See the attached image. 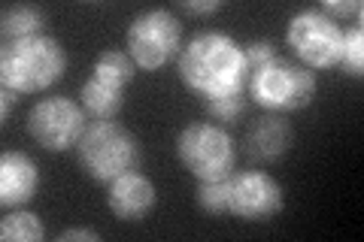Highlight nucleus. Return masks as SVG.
<instances>
[{"mask_svg": "<svg viewBox=\"0 0 364 242\" xmlns=\"http://www.w3.org/2000/svg\"><path fill=\"white\" fill-rule=\"evenodd\" d=\"M222 9V0H186L182 4V13L188 16H213Z\"/></svg>", "mask_w": 364, "mask_h": 242, "instance_id": "22", "label": "nucleus"}, {"mask_svg": "<svg viewBox=\"0 0 364 242\" xmlns=\"http://www.w3.org/2000/svg\"><path fill=\"white\" fill-rule=\"evenodd\" d=\"M316 73L301 67L298 61H289V57H270L267 64H261L258 70L249 73V85L246 94L249 100H255L264 112H301L316 100Z\"/></svg>", "mask_w": 364, "mask_h": 242, "instance_id": "4", "label": "nucleus"}, {"mask_svg": "<svg viewBox=\"0 0 364 242\" xmlns=\"http://www.w3.org/2000/svg\"><path fill=\"white\" fill-rule=\"evenodd\" d=\"M0 239L6 242H40L46 239V224L37 212L13 209L0 218Z\"/></svg>", "mask_w": 364, "mask_h": 242, "instance_id": "16", "label": "nucleus"}, {"mask_svg": "<svg viewBox=\"0 0 364 242\" xmlns=\"http://www.w3.org/2000/svg\"><path fill=\"white\" fill-rule=\"evenodd\" d=\"M277 45H273L270 40H252V43H246L243 45V57H246V67H249V73L258 70L261 64H267L270 57H277Z\"/></svg>", "mask_w": 364, "mask_h": 242, "instance_id": "20", "label": "nucleus"}, {"mask_svg": "<svg viewBox=\"0 0 364 242\" xmlns=\"http://www.w3.org/2000/svg\"><path fill=\"white\" fill-rule=\"evenodd\" d=\"M179 79L203 100L240 94L249 85L243 45L225 31H200L179 52Z\"/></svg>", "mask_w": 364, "mask_h": 242, "instance_id": "1", "label": "nucleus"}, {"mask_svg": "<svg viewBox=\"0 0 364 242\" xmlns=\"http://www.w3.org/2000/svg\"><path fill=\"white\" fill-rule=\"evenodd\" d=\"M88 128V112L82 103L64 94H49L28 109L25 131L46 152H70Z\"/></svg>", "mask_w": 364, "mask_h": 242, "instance_id": "8", "label": "nucleus"}, {"mask_svg": "<svg viewBox=\"0 0 364 242\" xmlns=\"http://www.w3.org/2000/svg\"><path fill=\"white\" fill-rule=\"evenodd\" d=\"M337 67L343 76H352V79L361 76V70H364V28H361V21L355 28L343 31V52H340Z\"/></svg>", "mask_w": 364, "mask_h": 242, "instance_id": "17", "label": "nucleus"}, {"mask_svg": "<svg viewBox=\"0 0 364 242\" xmlns=\"http://www.w3.org/2000/svg\"><path fill=\"white\" fill-rule=\"evenodd\" d=\"M158 191L149 176H143L140 170H131L124 176L112 179L107 185V209L119 218V221H143L146 215L155 209Z\"/></svg>", "mask_w": 364, "mask_h": 242, "instance_id": "10", "label": "nucleus"}, {"mask_svg": "<svg viewBox=\"0 0 364 242\" xmlns=\"http://www.w3.org/2000/svg\"><path fill=\"white\" fill-rule=\"evenodd\" d=\"M291 145V128L289 121L277 112H267L255 119L246 131V155L258 164H273L289 152Z\"/></svg>", "mask_w": 364, "mask_h": 242, "instance_id": "12", "label": "nucleus"}, {"mask_svg": "<svg viewBox=\"0 0 364 242\" xmlns=\"http://www.w3.org/2000/svg\"><path fill=\"white\" fill-rule=\"evenodd\" d=\"M198 209L222 218L228 215V179H215V182H198Z\"/></svg>", "mask_w": 364, "mask_h": 242, "instance_id": "19", "label": "nucleus"}, {"mask_svg": "<svg viewBox=\"0 0 364 242\" xmlns=\"http://www.w3.org/2000/svg\"><path fill=\"white\" fill-rule=\"evenodd\" d=\"M40 188V167L25 152H4L0 155V206L18 209L37 197Z\"/></svg>", "mask_w": 364, "mask_h": 242, "instance_id": "11", "label": "nucleus"}, {"mask_svg": "<svg viewBox=\"0 0 364 242\" xmlns=\"http://www.w3.org/2000/svg\"><path fill=\"white\" fill-rule=\"evenodd\" d=\"M73 152H76L79 170L88 179L109 185L112 179L140 167L143 145L124 124L112 119V121H88V128L79 136Z\"/></svg>", "mask_w": 364, "mask_h": 242, "instance_id": "3", "label": "nucleus"}, {"mask_svg": "<svg viewBox=\"0 0 364 242\" xmlns=\"http://www.w3.org/2000/svg\"><path fill=\"white\" fill-rule=\"evenodd\" d=\"M343 25L325 16L318 6L298 9L286 25V43L306 70H331L343 52Z\"/></svg>", "mask_w": 364, "mask_h": 242, "instance_id": "7", "label": "nucleus"}, {"mask_svg": "<svg viewBox=\"0 0 364 242\" xmlns=\"http://www.w3.org/2000/svg\"><path fill=\"white\" fill-rule=\"evenodd\" d=\"M176 158L198 182L228 179L237 164V143L222 124L191 121L176 133Z\"/></svg>", "mask_w": 364, "mask_h": 242, "instance_id": "6", "label": "nucleus"}, {"mask_svg": "<svg viewBox=\"0 0 364 242\" xmlns=\"http://www.w3.org/2000/svg\"><path fill=\"white\" fill-rule=\"evenodd\" d=\"M43 28H46V13L40 6L13 4V6H4V13H0V31H4V37L9 43L37 37V33H43Z\"/></svg>", "mask_w": 364, "mask_h": 242, "instance_id": "15", "label": "nucleus"}, {"mask_svg": "<svg viewBox=\"0 0 364 242\" xmlns=\"http://www.w3.org/2000/svg\"><path fill=\"white\" fill-rule=\"evenodd\" d=\"M91 76L100 79V82H107V85H112V88L128 91V85L134 82V76H136V64L124 49H104L95 57V64H91Z\"/></svg>", "mask_w": 364, "mask_h": 242, "instance_id": "14", "label": "nucleus"}, {"mask_svg": "<svg viewBox=\"0 0 364 242\" xmlns=\"http://www.w3.org/2000/svg\"><path fill=\"white\" fill-rule=\"evenodd\" d=\"M124 52L134 57L136 70H161L182 52V21L173 9L152 6L128 21Z\"/></svg>", "mask_w": 364, "mask_h": 242, "instance_id": "5", "label": "nucleus"}, {"mask_svg": "<svg viewBox=\"0 0 364 242\" xmlns=\"http://www.w3.org/2000/svg\"><path fill=\"white\" fill-rule=\"evenodd\" d=\"M79 103H82V109L88 112L91 121H112L124 106V91L88 76L82 88H79Z\"/></svg>", "mask_w": 364, "mask_h": 242, "instance_id": "13", "label": "nucleus"}, {"mask_svg": "<svg viewBox=\"0 0 364 242\" xmlns=\"http://www.w3.org/2000/svg\"><path fill=\"white\" fill-rule=\"evenodd\" d=\"M286 206V188L264 170H240L228 176V215L237 221H270Z\"/></svg>", "mask_w": 364, "mask_h": 242, "instance_id": "9", "label": "nucleus"}, {"mask_svg": "<svg viewBox=\"0 0 364 242\" xmlns=\"http://www.w3.org/2000/svg\"><path fill=\"white\" fill-rule=\"evenodd\" d=\"M61 242H70V239H88V242H97L100 233L97 230H88V227H70V230H61L58 233Z\"/></svg>", "mask_w": 364, "mask_h": 242, "instance_id": "23", "label": "nucleus"}, {"mask_svg": "<svg viewBox=\"0 0 364 242\" xmlns=\"http://www.w3.org/2000/svg\"><path fill=\"white\" fill-rule=\"evenodd\" d=\"M207 103V115L215 121V124H234L243 119L246 112V103H249V94L240 91V94H225V97H215V100H203Z\"/></svg>", "mask_w": 364, "mask_h": 242, "instance_id": "18", "label": "nucleus"}, {"mask_svg": "<svg viewBox=\"0 0 364 242\" xmlns=\"http://www.w3.org/2000/svg\"><path fill=\"white\" fill-rule=\"evenodd\" d=\"M318 9H322L325 16H331L334 21H343V18H352V16L361 18V4L358 0H325Z\"/></svg>", "mask_w": 364, "mask_h": 242, "instance_id": "21", "label": "nucleus"}, {"mask_svg": "<svg viewBox=\"0 0 364 242\" xmlns=\"http://www.w3.org/2000/svg\"><path fill=\"white\" fill-rule=\"evenodd\" d=\"M4 100H0V119H4V124L9 121V112H13V106H16V100H18V94L16 91H9V88H4V94H0Z\"/></svg>", "mask_w": 364, "mask_h": 242, "instance_id": "24", "label": "nucleus"}, {"mask_svg": "<svg viewBox=\"0 0 364 242\" xmlns=\"http://www.w3.org/2000/svg\"><path fill=\"white\" fill-rule=\"evenodd\" d=\"M67 70V49L49 33L13 40L0 52V82L16 94H43Z\"/></svg>", "mask_w": 364, "mask_h": 242, "instance_id": "2", "label": "nucleus"}]
</instances>
